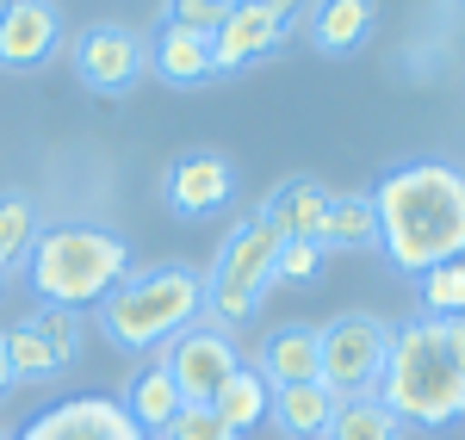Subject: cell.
Returning <instances> with one entry per match:
<instances>
[{
  "label": "cell",
  "instance_id": "6da1fadb",
  "mask_svg": "<svg viewBox=\"0 0 465 440\" xmlns=\"http://www.w3.org/2000/svg\"><path fill=\"white\" fill-rule=\"evenodd\" d=\"M379 242L397 273H429L465 260V174L447 161H403L372 186Z\"/></svg>",
  "mask_w": 465,
  "mask_h": 440
},
{
  "label": "cell",
  "instance_id": "7a4b0ae2",
  "mask_svg": "<svg viewBox=\"0 0 465 440\" xmlns=\"http://www.w3.org/2000/svg\"><path fill=\"white\" fill-rule=\"evenodd\" d=\"M410 428H447L465 416V317H416L391 329V360L372 391Z\"/></svg>",
  "mask_w": 465,
  "mask_h": 440
},
{
  "label": "cell",
  "instance_id": "3957f363",
  "mask_svg": "<svg viewBox=\"0 0 465 440\" xmlns=\"http://www.w3.org/2000/svg\"><path fill=\"white\" fill-rule=\"evenodd\" d=\"M199 317H205V273L193 267H143L100 298V335L124 354H155Z\"/></svg>",
  "mask_w": 465,
  "mask_h": 440
},
{
  "label": "cell",
  "instance_id": "277c9868",
  "mask_svg": "<svg viewBox=\"0 0 465 440\" xmlns=\"http://www.w3.org/2000/svg\"><path fill=\"white\" fill-rule=\"evenodd\" d=\"M124 273H131V249L118 230H100V223H50L25 260V279L44 298V310L100 304Z\"/></svg>",
  "mask_w": 465,
  "mask_h": 440
},
{
  "label": "cell",
  "instance_id": "5b68a950",
  "mask_svg": "<svg viewBox=\"0 0 465 440\" xmlns=\"http://www.w3.org/2000/svg\"><path fill=\"white\" fill-rule=\"evenodd\" d=\"M273 255H280V236L267 230L261 211L242 218L230 236H223L212 273H205V310L217 317V329L249 323L254 310H261V298H267V286H273Z\"/></svg>",
  "mask_w": 465,
  "mask_h": 440
},
{
  "label": "cell",
  "instance_id": "8992f818",
  "mask_svg": "<svg viewBox=\"0 0 465 440\" xmlns=\"http://www.w3.org/2000/svg\"><path fill=\"white\" fill-rule=\"evenodd\" d=\"M391 360V329L379 317H335L317 329V385H329L341 404L372 397Z\"/></svg>",
  "mask_w": 465,
  "mask_h": 440
},
{
  "label": "cell",
  "instance_id": "52a82bcc",
  "mask_svg": "<svg viewBox=\"0 0 465 440\" xmlns=\"http://www.w3.org/2000/svg\"><path fill=\"white\" fill-rule=\"evenodd\" d=\"M69 63L81 74V87H94V93H131L149 74V37L118 25V19H100V25H81L69 37Z\"/></svg>",
  "mask_w": 465,
  "mask_h": 440
},
{
  "label": "cell",
  "instance_id": "ba28073f",
  "mask_svg": "<svg viewBox=\"0 0 465 440\" xmlns=\"http://www.w3.org/2000/svg\"><path fill=\"white\" fill-rule=\"evenodd\" d=\"M162 367H168V378H174L180 404H186V409H205L217 391H223V378L242 367V360H236V341L217 329V323H193L186 335L168 341Z\"/></svg>",
  "mask_w": 465,
  "mask_h": 440
},
{
  "label": "cell",
  "instance_id": "9c48e42d",
  "mask_svg": "<svg viewBox=\"0 0 465 440\" xmlns=\"http://www.w3.org/2000/svg\"><path fill=\"white\" fill-rule=\"evenodd\" d=\"M6 341V360H13V378L25 385H44V378H56L63 367H74V347H81V317L74 310H37L25 323H13V329H0Z\"/></svg>",
  "mask_w": 465,
  "mask_h": 440
},
{
  "label": "cell",
  "instance_id": "30bf717a",
  "mask_svg": "<svg viewBox=\"0 0 465 440\" xmlns=\"http://www.w3.org/2000/svg\"><path fill=\"white\" fill-rule=\"evenodd\" d=\"M162 199L174 218H212L236 199V168L217 155V149H186L168 161V181H162Z\"/></svg>",
  "mask_w": 465,
  "mask_h": 440
},
{
  "label": "cell",
  "instance_id": "8fae6325",
  "mask_svg": "<svg viewBox=\"0 0 465 440\" xmlns=\"http://www.w3.org/2000/svg\"><path fill=\"white\" fill-rule=\"evenodd\" d=\"M286 32H292V6H286V0H236V6H230V19H223L217 37H212L217 74L261 63V56H267Z\"/></svg>",
  "mask_w": 465,
  "mask_h": 440
},
{
  "label": "cell",
  "instance_id": "7c38bea8",
  "mask_svg": "<svg viewBox=\"0 0 465 440\" xmlns=\"http://www.w3.org/2000/svg\"><path fill=\"white\" fill-rule=\"evenodd\" d=\"M13 440H149L118 397H69V404L44 409L37 422H25Z\"/></svg>",
  "mask_w": 465,
  "mask_h": 440
},
{
  "label": "cell",
  "instance_id": "4fadbf2b",
  "mask_svg": "<svg viewBox=\"0 0 465 440\" xmlns=\"http://www.w3.org/2000/svg\"><path fill=\"white\" fill-rule=\"evenodd\" d=\"M63 44V6L50 0H6L0 6V69L32 74Z\"/></svg>",
  "mask_w": 465,
  "mask_h": 440
},
{
  "label": "cell",
  "instance_id": "5bb4252c",
  "mask_svg": "<svg viewBox=\"0 0 465 440\" xmlns=\"http://www.w3.org/2000/svg\"><path fill=\"white\" fill-rule=\"evenodd\" d=\"M329 205H335V192L311 174H292L267 192V205H261V218L267 230L280 236V242H317L322 249V223H329Z\"/></svg>",
  "mask_w": 465,
  "mask_h": 440
},
{
  "label": "cell",
  "instance_id": "9a60e30c",
  "mask_svg": "<svg viewBox=\"0 0 465 440\" xmlns=\"http://www.w3.org/2000/svg\"><path fill=\"white\" fill-rule=\"evenodd\" d=\"M149 74H162L168 87H199L217 74V50L205 32H186L174 19H155L149 32Z\"/></svg>",
  "mask_w": 465,
  "mask_h": 440
},
{
  "label": "cell",
  "instance_id": "2e32d148",
  "mask_svg": "<svg viewBox=\"0 0 465 440\" xmlns=\"http://www.w3.org/2000/svg\"><path fill=\"white\" fill-rule=\"evenodd\" d=\"M261 385L267 391H286V385H311L317 378V329L311 323H280V329L261 341Z\"/></svg>",
  "mask_w": 465,
  "mask_h": 440
},
{
  "label": "cell",
  "instance_id": "e0dca14e",
  "mask_svg": "<svg viewBox=\"0 0 465 440\" xmlns=\"http://www.w3.org/2000/svg\"><path fill=\"white\" fill-rule=\"evenodd\" d=\"M335 409H341V397L329 391V385H286V391H273L267 397V416L286 428L292 440H322L329 435V422H335Z\"/></svg>",
  "mask_w": 465,
  "mask_h": 440
},
{
  "label": "cell",
  "instance_id": "ac0fdd59",
  "mask_svg": "<svg viewBox=\"0 0 465 440\" xmlns=\"http://www.w3.org/2000/svg\"><path fill=\"white\" fill-rule=\"evenodd\" d=\"M118 404H124V416H131L143 435H168V422L186 409L162 360H155V367H143V372H131V385H124V397H118Z\"/></svg>",
  "mask_w": 465,
  "mask_h": 440
},
{
  "label": "cell",
  "instance_id": "d6986e66",
  "mask_svg": "<svg viewBox=\"0 0 465 440\" xmlns=\"http://www.w3.org/2000/svg\"><path fill=\"white\" fill-rule=\"evenodd\" d=\"M37 236H44L37 205L25 199V192H0V279H6V273H25Z\"/></svg>",
  "mask_w": 465,
  "mask_h": 440
},
{
  "label": "cell",
  "instance_id": "ffe728a7",
  "mask_svg": "<svg viewBox=\"0 0 465 440\" xmlns=\"http://www.w3.org/2000/svg\"><path fill=\"white\" fill-rule=\"evenodd\" d=\"M267 397H273V391L261 385V372H254V367H236L230 378H223V391H217L205 409H212V416L223 422V428H230V435H249L254 422L267 416Z\"/></svg>",
  "mask_w": 465,
  "mask_h": 440
},
{
  "label": "cell",
  "instance_id": "44dd1931",
  "mask_svg": "<svg viewBox=\"0 0 465 440\" xmlns=\"http://www.w3.org/2000/svg\"><path fill=\"white\" fill-rule=\"evenodd\" d=\"M366 242H379L372 192H341L329 205V223H322V249H366Z\"/></svg>",
  "mask_w": 465,
  "mask_h": 440
},
{
  "label": "cell",
  "instance_id": "7402d4cb",
  "mask_svg": "<svg viewBox=\"0 0 465 440\" xmlns=\"http://www.w3.org/2000/svg\"><path fill=\"white\" fill-rule=\"evenodd\" d=\"M366 32H372V6L366 0H329V6L311 13V44L317 50H354Z\"/></svg>",
  "mask_w": 465,
  "mask_h": 440
},
{
  "label": "cell",
  "instance_id": "603a6c76",
  "mask_svg": "<svg viewBox=\"0 0 465 440\" xmlns=\"http://www.w3.org/2000/svg\"><path fill=\"white\" fill-rule=\"evenodd\" d=\"M322 440H403V422L379 397H354V404L335 409V422H329Z\"/></svg>",
  "mask_w": 465,
  "mask_h": 440
},
{
  "label": "cell",
  "instance_id": "cb8c5ba5",
  "mask_svg": "<svg viewBox=\"0 0 465 440\" xmlns=\"http://www.w3.org/2000/svg\"><path fill=\"white\" fill-rule=\"evenodd\" d=\"M416 298H422V317L447 323V317H465V260H447V267H429L416 279Z\"/></svg>",
  "mask_w": 465,
  "mask_h": 440
},
{
  "label": "cell",
  "instance_id": "d4e9b609",
  "mask_svg": "<svg viewBox=\"0 0 465 440\" xmlns=\"http://www.w3.org/2000/svg\"><path fill=\"white\" fill-rule=\"evenodd\" d=\"M230 6H236V0H168L162 19H174V25H186V32L217 37V25L230 19Z\"/></svg>",
  "mask_w": 465,
  "mask_h": 440
},
{
  "label": "cell",
  "instance_id": "484cf974",
  "mask_svg": "<svg viewBox=\"0 0 465 440\" xmlns=\"http://www.w3.org/2000/svg\"><path fill=\"white\" fill-rule=\"evenodd\" d=\"M317 273H322V249L317 242H280L273 279H317Z\"/></svg>",
  "mask_w": 465,
  "mask_h": 440
},
{
  "label": "cell",
  "instance_id": "4316f807",
  "mask_svg": "<svg viewBox=\"0 0 465 440\" xmlns=\"http://www.w3.org/2000/svg\"><path fill=\"white\" fill-rule=\"evenodd\" d=\"M155 440H236V435L217 422L212 409H180L174 422H168V435H155Z\"/></svg>",
  "mask_w": 465,
  "mask_h": 440
},
{
  "label": "cell",
  "instance_id": "83f0119b",
  "mask_svg": "<svg viewBox=\"0 0 465 440\" xmlns=\"http://www.w3.org/2000/svg\"><path fill=\"white\" fill-rule=\"evenodd\" d=\"M13 385H19V378H13V360H6V341H0V397H6Z\"/></svg>",
  "mask_w": 465,
  "mask_h": 440
},
{
  "label": "cell",
  "instance_id": "f1b7e54d",
  "mask_svg": "<svg viewBox=\"0 0 465 440\" xmlns=\"http://www.w3.org/2000/svg\"><path fill=\"white\" fill-rule=\"evenodd\" d=\"M0 286H6V279H0Z\"/></svg>",
  "mask_w": 465,
  "mask_h": 440
},
{
  "label": "cell",
  "instance_id": "f546056e",
  "mask_svg": "<svg viewBox=\"0 0 465 440\" xmlns=\"http://www.w3.org/2000/svg\"><path fill=\"white\" fill-rule=\"evenodd\" d=\"M0 440H6V435H0Z\"/></svg>",
  "mask_w": 465,
  "mask_h": 440
}]
</instances>
